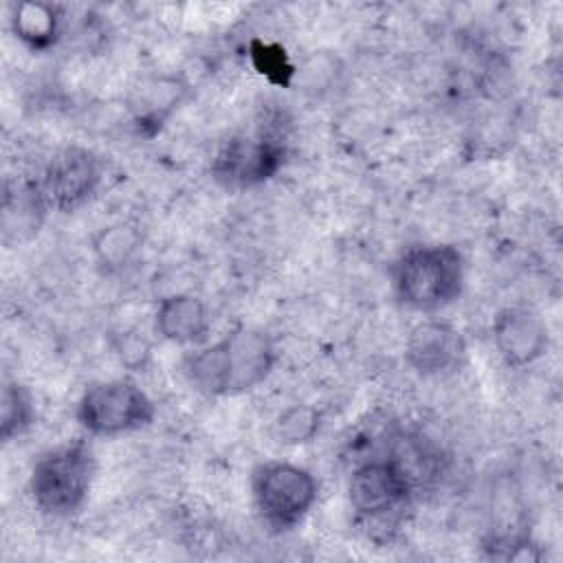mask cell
<instances>
[{
  "mask_svg": "<svg viewBox=\"0 0 563 563\" xmlns=\"http://www.w3.org/2000/svg\"><path fill=\"white\" fill-rule=\"evenodd\" d=\"M249 55L255 70L273 84L290 86L292 79L297 77V68L292 66V62L288 59V53L279 44L253 40L249 46Z\"/></svg>",
  "mask_w": 563,
  "mask_h": 563,
  "instance_id": "cell-18",
  "label": "cell"
},
{
  "mask_svg": "<svg viewBox=\"0 0 563 563\" xmlns=\"http://www.w3.org/2000/svg\"><path fill=\"white\" fill-rule=\"evenodd\" d=\"M154 330L169 343L200 347L207 343L211 332V312L200 297L176 292L158 301Z\"/></svg>",
  "mask_w": 563,
  "mask_h": 563,
  "instance_id": "cell-11",
  "label": "cell"
},
{
  "mask_svg": "<svg viewBox=\"0 0 563 563\" xmlns=\"http://www.w3.org/2000/svg\"><path fill=\"white\" fill-rule=\"evenodd\" d=\"M95 475L97 457L90 444L68 440L46 449L35 460L29 475V493L44 515L66 517L86 504Z\"/></svg>",
  "mask_w": 563,
  "mask_h": 563,
  "instance_id": "cell-3",
  "label": "cell"
},
{
  "mask_svg": "<svg viewBox=\"0 0 563 563\" xmlns=\"http://www.w3.org/2000/svg\"><path fill=\"white\" fill-rule=\"evenodd\" d=\"M75 416L86 433L117 438L150 427L156 418V407L139 383L130 378H110L84 389Z\"/></svg>",
  "mask_w": 563,
  "mask_h": 563,
  "instance_id": "cell-5",
  "label": "cell"
},
{
  "mask_svg": "<svg viewBox=\"0 0 563 563\" xmlns=\"http://www.w3.org/2000/svg\"><path fill=\"white\" fill-rule=\"evenodd\" d=\"M493 345L501 361L510 367H526L539 361L550 343L543 319L523 306L501 308L490 325Z\"/></svg>",
  "mask_w": 563,
  "mask_h": 563,
  "instance_id": "cell-10",
  "label": "cell"
},
{
  "mask_svg": "<svg viewBox=\"0 0 563 563\" xmlns=\"http://www.w3.org/2000/svg\"><path fill=\"white\" fill-rule=\"evenodd\" d=\"M413 482L398 460H369L347 479V501L361 521H383L409 506Z\"/></svg>",
  "mask_w": 563,
  "mask_h": 563,
  "instance_id": "cell-7",
  "label": "cell"
},
{
  "mask_svg": "<svg viewBox=\"0 0 563 563\" xmlns=\"http://www.w3.org/2000/svg\"><path fill=\"white\" fill-rule=\"evenodd\" d=\"M99 183L101 163L81 145H66L55 152L37 180L48 209L62 213H70L86 205L95 196Z\"/></svg>",
  "mask_w": 563,
  "mask_h": 563,
  "instance_id": "cell-8",
  "label": "cell"
},
{
  "mask_svg": "<svg viewBox=\"0 0 563 563\" xmlns=\"http://www.w3.org/2000/svg\"><path fill=\"white\" fill-rule=\"evenodd\" d=\"M251 495L260 519L273 532H288L314 508L319 484L314 475L299 464L268 460L253 468Z\"/></svg>",
  "mask_w": 563,
  "mask_h": 563,
  "instance_id": "cell-4",
  "label": "cell"
},
{
  "mask_svg": "<svg viewBox=\"0 0 563 563\" xmlns=\"http://www.w3.org/2000/svg\"><path fill=\"white\" fill-rule=\"evenodd\" d=\"M277 365L273 336L257 325L240 323L213 343L185 356L183 374L189 385L211 398L240 396L260 387Z\"/></svg>",
  "mask_w": 563,
  "mask_h": 563,
  "instance_id": "cell-1",
  "label": "cell"
},
{
  "mask_svg": "<svg viewBox=\"0 0 563 563\" xmlns=\"http://www.w3.org/2000/svg\"><path fill=\"white\" fill-rule=\"evenodd\" d=\"M405 361L424 378H449L468 363V343L453 323L424 319L405 339Z\"/></svg>",
  "mask_w": 563,
  "mask_h": 563,
  "instance_id": "cell-9",
  "label": "cell"
},
{
  "mask_svg": "<svg viewBox=\"0 0 563 563\" xmlns=\"http://www.w3.org/2000/svg\"><path fill=\"white\" fill-rule=\"evenodd\" d=\"M141 242L143 238L139 227L128 222H117V224L101 227L92 235L90 249H92L95 262L103 273H121L134 262L136 253L141 251Z\"/></svg>",
  "mask_w": 563,
  "mask_h": 563,
  "instance_id": "cell-14",
  "label": "cell"
},
{
  "mask_svg": "<svg viewBox=\"0 0 563 563\" xmlns=\"http://www.w3.org/2000/svg\"><path fill=\"white\" fill-rule=\"evenodd\" d=\"M11 33L33 53H46L62 35V9L44 0H22L11 7Z\"/></svg>",
  "mask_w": 563,
  "mask_h": 563,
  "instance_id": "cell-12",
  "label": "cell"
},
{
  "mask_svg": "<svg viewBox=\"0 0 563 563\" xmlns=\"http://www.w3.org/2000/svg\"><path fill=\"white\" fill-rule=\"evenodd\" d=\"M464 257L453 244H416L391 266L396 299L416 312H438L460 299L464 290Z\"/></svg>",
  "mask_w": 563,
  "mask_h": 563,
  "instance_id": "cell-2",
  "label": "cell"
},
{
  "mask_svg": "<svg viewBox=\"0 0 563 563\" xmlns=\"http://www.w3.org/2000/svg\"><path fill=\"white\" fill-rule=\"evenodd\" d=\"M180 92L183 88H178L176 81L165 79H154L139 88L130 106L139 130H150V134H154L163 125V121L174 112V108H178Z\"/></svg>",
  "mask_w": 563,
  "mask_h": 563,
  "instance_id": "cell-15",
  "label": "cell"
},
{
  "mask_svg": "<svg viewBox=\"0 0 563 563\" xmlns=\"http://www.w3.org/2000/svg\"><path fill=\"white\" fill-rule=\"evenodd\" d=\"M46 211H48V205L40 191L37 180L15 185V189L7 191L4 196V207H2L4 240H9L11 233L15 235V240L31 238L37 231Z\"/></svg>",
  "mask_w": 563,
  "mask_h": 563,
  "instance_id": "cell-13",
  "label": "cell"
},
{
  "mask_svg": "<svg viewBox=\"0 0 563 563\" xmlns=\"http://www.w3.org/2000/svg\"><path fill=\"white\" fill-rule=\"evenodd\" d=\"M321 431V411L306 402L282 409L273 420V438L284 446L310 444Z\"/></svg>",
  "mask_w": 563,
  "mask_h": 563,
  "instance_id": "cell-17",
  "label": "cell"
},
{
  "mask_svg": "<svg viewBox=\"0 0 563 563\" xmlns=\"http://www.w3.org/2000/svg\"><path fill=\"white\" fill-rule=\"evenodd\" d=\"M286 163L282 141L264 134L233 136L211 158V178L227 191L260 187L277 176Z\"/></svg>",
  "mask_w": 563,
  "mask_h": 563,
  "instance_id": "cell-6",
  "label": "cell"
},
{
  "mask_svg": "<svg viewBox=\"0 0 563 563\" xmlns=\"http://www.w3.org/2000/svg\"><path fill=\"white\" fill-rule=\"evenodd\" d=\"M37 420L35 398L31 389L18 380H7L0 398V438L13 442L26 435Z\"/></svg>",
  "mask_w": 563,
  "mask_h": 563,
  "instance_id": "cell-16",
  "label": "cell"
}]
</instances>
